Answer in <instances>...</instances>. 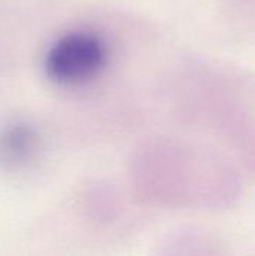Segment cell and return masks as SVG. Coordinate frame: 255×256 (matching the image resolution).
<instances>
[{"label":"cell","mask_w":255,"mask_h":256,"mask_svg":"<svg viewBox=\"0 0 255 256\" xmlns=\"http://www.w3.org/2000/svg\"><path fill=\"white\" fill-rule=\"evenodd\" d=\"M105 57V46L99 38L90 33H71L53 45L45 68L56 82L80 84L104 68Z\"/></svg>","instance_id":"obj_1"},{"label":"cell","mask_w":255,"mask_h":256,"mask_svg":"<svg viewBox=\"0 0 255 256\" xmlns=\"http://www.w3.org/2000/svg\"><path fill=\"white\" fill-rule=\"evenodd\" d=\"M33 150V135L23 128L12 129L0 138V162H24Z\"/></svg>","instance_id":"obj_2"}]
</instances>
